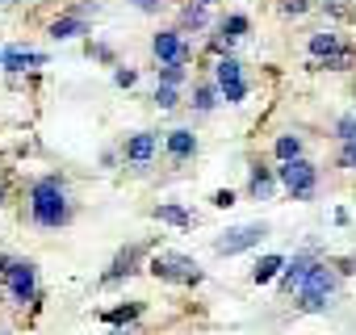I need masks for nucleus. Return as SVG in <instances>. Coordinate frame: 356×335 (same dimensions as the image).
<instances>
[{"label": "nucleus", "mask_w": 356, "mask_h": 335, "mask_svg": "<svg viewBox=\"0 0 356 335\" xmlns=\"http://www.w3.org/2000/svg\"><path fill=\"white\" fill-rule=\"evenodd\" d=\"M30 218L38 227H47V231H59V227H67L76 218V206L67 197L63 177H38L30 185Z\"/></svg>", "instance_id": "obj_1"}, {"label": "nucleus", "mask_w": 356, "mask_h": 335, "mask_svg": "<svg viewBox=\"0 0 356 335\" xmlns=\"http://www.w3.org/2000/svg\"><path fill=\"white\" fill-rule=\"evenodd\" d=\"M335 285H339V268H327L318 260L310 268V277L302 281V289H298V310L302 314H323L331 306V297H335Z\"/></svg>", "instance_id": "obj_2"}, {"label": "nucleus", "mask_w": 356, "mask_h": 335, "mask_svg": "<svg viewBox=\"0 0 356 335\" xmlns=\"http://www.w3.org/2000/svg\"><path fill=\"white\" fill-rule=\"evenodd\" d=\"M147 272L155 281H172V285H202V268L189 256H181V252H155Z\"/></svg>", "instance_id": "obj_3"}, {"label": "nucleus", "mask_w": 356, "mask_h": 335, "mask_svg": "<svg viewBox=\"0 0 356 335\" xmlns=\"http://www.w3.org/2000/svg\"><path fill=\"white\" fill-rule=\"evenodd\" d=\"M277 181L285 185V193H289L293 202H310V197L318 193V168H314L310 159H285V163L277 168Z\"/></svg>", "instance_id": "obj_4"}, {"label": "nucleus", "mask_w": 356, "mask_h": 335, "mask_svg": "<svg viewBox=\"0 0 356 335\" xmlns=\"http://www.w3.org/2000/svg\"><path fill=\"white\" fill-rule=\"evenodd\" d=\"M260 239H268V227L264 222H243V227H231L222 239H214V252L218 256H239L248 247H260Z\"/></svg>", "instance_id": "obj_5"}, {"label": "nucleus", "mask_w": 356, "mask_h": 335, "mask_svg": "<svg viewBox=\"0 0 356 335\" xmlns=\"http://www.w3.org/2000/svg\"><path fill=\"white\" fill-rule=\"evenodd\" d=\"M151 55H155L159 63H189V59H193V51H189V42H185V30H159V34L151 38Z\"/></svg>", "instance_id": "obj_6"}, {"label": "nucleus", "mask_w": 356, "mask_h": 335, "mask_svg": "<svg viewBox=\"0 0 356 335\" xmlns=\"http://www.w3.org/2000/svg\"><path fill=\"white\" fill-rule=\"evenodd\" d=\"M5 285H9V293H13V302H34V285H38V268L30 264V260H13L9 264V277H5Z\"/></svg>", "instance_id": "obj_7"}, {"label": "nucleus", "mask_w": 356, "mask_h": 335, "mask_svg": "<svg viewBox=\"0 0 356 335\" xmlns=\"http://www.w3.org/2000/svg\"><path fill=\"white\" fill-rule=\"evenodd\" d=\"M143 243H130V247H122L118 256H113V264L105 268V277H101V285H118L122 277H134L138 272V260H143Z\"/></svg>", "instance_id": "obj_8"}, {"label": "nucleus", "mask_w": 356, "mask_h": 335, "mask_svg": "<svg viewBox=\"0 0 356 335\" xmlns=\"http://www.w3.org/2000/svg\"><path fill=\"white\" fill-rule=\"evenodd\" d=\"M155 147H159V138H155L151 130H138V134H130V138L122 142V159H126V163L147 168V163L155 159Z\"/></svg>", "instance_id": "obj_9"}, {"label": "nucleus", "mask_w": 356, "mask_h": 335, "mask_svg": "<svg viewBox=\"0 0 356 335\" xmlns=\"http://www.w3.org/2000/svg\"><path fill=\"white\" fill-rule=\"evenodd\" d=\"M318 264V256L314 252H298L293 260H285V268H281V289L285 293H293V289H302V281L310 277V268Z\"/></svg>", "instance_id": "obj_10"}, {"label": "nucleus", "mask_w": 356, "mask_h": 335, "mask_svg": "<svg viewBox=\"0 0 356 335\" xmlns=\"http://www.w3.org/2000/svg\"><path fill=\"white\" fill-rule=\"evenodd\" d=\"M163 147H168L172 163H189L197 155V134L193 130H168L163 134Z\"/></svg>", "instance_id": "obj_11"}, {"label": "nucleus", "mask_w": 356, "mask_h": 335, "mask_svg": "<svg viewBox=\"0 0 356 335\" xmlns=\"http://www.w3.org/2000/svg\"><path fill=\"white\" fill-rule=\"evenodd\" d=\"M47 34H51L55 42H67V38H84V34H92V26H88V17H80V13H63V17L51 22Z\"/></svg>", "instance_id": "obj_12"}, {"label": "nucleus", "mask_w": 356, "mask_h": 335, "mask_svg": "<svg viewBox=\"0 0 356 335\" xmlns=\"http://www.w3.org/2000/svg\"><path fill=\"white\" fill-rule=\"evenodd\" d=\"M42 63H47L42 51H26V47H9L5 51V72H13V76H22L30 67H42Z\"/></svg>", "instance_id": "obj_13"}, {"label": "nucleus", "mask_w": 356, "mask_h": 335, "mask_svg": "<svg viewBox=\"0 0 356 335\" xmlns=\"http://www.w3.org/2000/svg\"><path fill=\"white\" fill-rule=\"evenodd\" d=\"M248 193H252L256 202H268V197L277 193V177H273V168H264V163H252V177H248Z\"/></svg>", "instance_id": "obj_14"}, {"label": "nucleus", "mask_w": 356, "mask_h": 335, "mask_svg": "<svg viewBox=\"0 0 356 335\" xmlns=\"http://www.w3.org/2000/svg\"><path fill=\"white\" fill-rule=\"evenodd\" d=\"M335 51H343V42H339L335 30H318V34H310V59H327V55H335Z\"/></svg>", "instance_id": "obj_15"}, {"label": "nucleus", "mask_w": 356, "mask_h": 335, "mask_svg": "<svg viewBox=\"0 0 356 335\" xmlns=\"http://www.w3.org/2000/svg\"><path fill=\"white\" fill-rule=\"evenodd\" d=\"M214 80H218V88L243 84V63H239V59H231V55H222V59L214 63Z\"/></svg>", "instance_id": "obj_16"}, {"label": "nucleus", "mask_w": 356, "mask_h": 335, "mask_svg": "<svg viewBox=\"0 0 356 335\" xmlns=\"http://www.w3.org/2000/svg\"><path fill=\"white\" fill-rule=\"evenodd\" d=\"M218 97H222V88H218V80H202V84L193 88V109H197V113H214V105H218Z\"/></svg>", "instance_id": "obj_17"}, {"label": "nucleus", "mask_w": 356, "mask_h": 335, "mask_svg": "<svg viewBox=\"0 0 356 335\" xmlns=\"http://www.w3.org/2000/svg\"><path fill=\"white\" fill-rule=\"evenodd\" d=\"M210 5H197V0H189V5L181 9V26L185 30H206L210 26V13H206Z\"/></svg>", "instance_id": "obj_18"}, {"label": "nucleus", "mask_w": 356, "mask_h": 335, "mask_svg": "<svg viewBox=\"0 0 356 335\" xmlns=\"http://www.w3.org/2000/svg\"><path fill=\"white\" fill-rule=\"evenodd\" d=\"M248 30H252V17H248V13H227V17L218 22V34H227V38H235V42H239Z\"/></svg>", "instance_id": "obj_19"}, {"label": "nucleus", "mask_w": 356, "mask_h": 335, "mask_svg": "<svg viewBox=\"0 0 356 335\" xmlns=\"http://www.w3.org/2000/svg\"><path fill=\"white\" fill-rule=\"evenodd\" d=\"M281 268H285V256H264V260L252 268V281H256V285H268L273 277H281Z\"/></svg>", "instance_id": "obj_20"}, {"label": "nucleus", "mask_w": 356, "mask_h": 335, "mask_svg": "<svg viewBox=\"0 0 356 335\" xmlns=\"http://www.w3.org/2000/svg\"><path fill=\"white\" fill-rule=\"evenodd\" d=\"M151 214H155L159 222H168V227H181V231L193 222V218H189V210H181V206H155Z\"/></svg>", "instance_id": "obj_21"}, {"label": "nucleus", "mask_w": 356, "mask_h": 335, "mask_svg": "<svg viewBox=\"0 0 356 335\" xmlns=\"http://www.w3.org/2000/svg\"><path fill=\"white\" fill-rule=\"evenodd\" d=\"M273 151H277L281 163H285V159H302V138H298V134H281Z\"/></svg>", "instance_id": "obj_22"}, {"label": "nucleus", "mask_w": 356, "mask_h": 335, "mask_svg": "<svg viewBox=\"0 0 356 335\" xmlns=\"http://www.w3.org/2000/svg\"><path fill=\"white\" fill-rule=\"evenodd\" d=\"M185 63H159V84H168V88H181L185 84Z\"/></svg>", "instance_id": "obj_23"}, {"label": "nucleus", "mask_w": 356, "mask_h": 335, "mask_svg": "<svg viewBox=\"0 0 356 335\" xmlns=\"http://www.w3.org/2000/svg\"><path fill=\"white\" fill-rule=\"evenodd\" d=\"M138 314H143V306L134 302V306H118V310H105V322H109V327H122V322H134Z\"/></svg>", "instance_id": "obj_24"}, {"label": "nucleus", "mask_w": 356, "mask_h": 335, "mask_svg": "<svg viewBox=\"0 0 356 335\" xmlns=\"http://www.w3.org/2000/svg\"><path fill=\"white\" fill-rule=\"evenodd\" d=\"M159 109H176V105H181V92H176V88H168V84H155V97H151Z\"/></svg>", "instance_id": "obj_25"}, {"label": "nucleus", "mask_w": 356, "mask_h": 335, "mask_svg": "<svg viewBox=\"0 0 356 335\" xmlns=\"http://www.w3.org/2000/svg\"><path fill=\"white\" fill-rule=\"evenodd\" d=\"M335 138H339V142H352V138H356V113H343V117L335 122Z\"/></svg>", "instance_id": "obj_26"}, {"label": "nucleus", "mask_w": 356, "mask_h": 335, "mask_svg": "<svg viewBox=\"0 0 356 335\" xmlns=\"http://www.w3.org/2000/svg\"><path fill=\"white\" fill-rule=\"evenodd\" d=\"M113 84L118 88H134L138 84V72L134 67H113Z\"/></svg>", "instance_id": "obj_27"}, {"label": "nucleus", "mask_w": 356, "mask_h": 335, "mask_svg": "<svg viewBox=\"0 0 356 335\" xmlns=\"http://www.w3.org/2000/svg\"><path fill=\"white\" fill-rule=\"evenodd\" d=\"M248 88H252L248 80H243V84H231V88H222V101H227V105H239V101L248 97Z\"/></svg>", "instance_id": "obj_28"}, {"label": "nucleus", "mask_w": 356, "mask_h": 335, "mask_svg": "<svg viewBox=\"0 0 356 335\" xmlns=\"http://www.w3.org/2000/svg\"><path fill=\"white\" fill-rule=\"evenodd\" d=\"M306 9H310V0H281V13L285 17H302Z\"/></svg>", "instance_id": "obj_29"}, {"label": "nucleus", "mask_w": 356, "mask_h": 335, "mask_svg": "<svg viewBox=\"0 0 356 335\" xmlns=\"http://www.w3.org/2000/svg\"><path fill=\"white\" fill-rule=\"evenodd\" d=\"M84 51H88V59H101V63H113V51H109L105 42H88Z\"/></svg>", "instance_id": "obj_30"}, {"label": "nucleus", "mask_w": 356, "mask_h": 335, "mask_svg": "<svg viewBox=\"0 0 356 335\" xmlns=\"http://www.w3.org/2000/svg\"><path fill=\"white\" fill-rule=\"evenodd\" d=\"M339 168H356V138L343 142V151H339Z\"/></svg>", "instance_id": "obj_31"}, {"label": "nucleus", "mask_w": 356, "mask_h": 335, "mask_svg": "<svg viewBox=\"0 0 356 335\" xmlns=\"http://www.w3.org/2000/svg\"><path fill=\"white\" fill-rule=\"evenodd\" d=\"M130 5H134L138 13H159V9H163V0H130Z\"/></svg>", "instance_id": "obj_32"}, {"label": "nucleus", "mask_w": 356, "mask_h": 335, "mask_svg": "<svg viewBox=\"0 0 356 335\" xmlns=\"http://www.w3.org/2000/svg\"><path fill=\"white\" fill-rule=\"evenodd\" d=\"M214 206H218V210H231V206H235V193H231V189H218V193H214Z\"/></svg>", "instance_id": "obj_33"}, {"label": "nucleus", "mask_w": 356, "mask_h": 335, "mask_svg": "<svg viewBox=\"0 0 356 335\" xmlns=\"http://www.w3.org/2000/svg\"><path fill=\"white\" fill-rule=\"evenodd\" d=\"M9 264H13V260H9L5 252H0V281H5V277H9Z\"/></svg>", "instance_id": "obj_34"}, {"label": "nucleus", "mask_w": 356, "mask_h": 335, "mask_svg": "<svg viewBox=\"0 0 356 335\" xmlns=\"http://www.w3.org/2000/svg\"><path fill=\"white\" fill-rule=\"evenodd\" d=\"M109 335H143V331H138V327H126V331L118 327V331H109Z\"/></svg>", "instance_id": "obj_35"}, {"label": "nucleus", "mask_w": 356, "mask_h": 335, "mask_svg": "<svg viewBox=\"0 0 356 335\" xmlns=\"http://www.w3.org/2000/svg\"><path fill=\"white\" fill-rule=\"evenodd\" d=\"M0 67H5V47H0Z\"/></svg>", "instance_id": "obj_36"}, {"label": "nucleus", "mask_w": 356, "mask_h": 335, "mask_svg": "<svg viewBox=\"0 0 356 335\" xmlns=\"http://www.w3.org/2000/svg\"><path fill=\"white\" fill-rule=\"evenodd\" d=\"M197 5H218V0H197Z\"/></svg>", "instance_id": "obj_37"}, {"label": "nucleus", "mask_w": 356, "mask_h": 335, "mask_svg": "<svg viewBox=\"0 0 356 335\" xmlns=\"http://www.w3.org/2000/svg\"><path fill=\"white\" fill-rule=\"evenodd\" d=\"M0 202H5V189H0Z\"/></svg>", "instance_id": "obj_38"}, {"label": "nucleus", "mask_w": 356, "mask_h": 335, "mask_svg": "<svg viewBox=\"0 0 356 335\" xmlns=\"http://www.w3.org/2000/svg\"><path fill=\"white\" fill-rule=\"evenodd\" d=\"M0 335H5V331H0Z\"/></svg>", "instance_id": "obj_39"}]
</instances>
